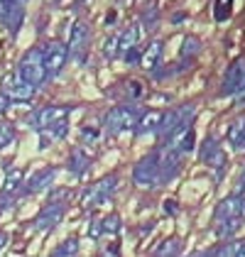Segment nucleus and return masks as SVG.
Masks as SVG:
<instances>
[{"label": "nucleus", "mask_w": 245, "mask_h": 257, "mask_svg": "<svg viewBox=\"0 0 245 257\" xmlns=\"http://www.w3.org/2000/svg\"><path fill=\"white\" fill-rule=\"evenodd\" d=\"M18 76H22L25 81H30L32 86H42L47 79L44 71V61H42V49H30L18 64Z\"/></svg>", "instance_id": "obj_1"}, {"label": "nucleus", "mask_w": 245, "mask_h": 257, "mask_svg": "<svg viewBox=\"0 0 245 257\" xmlns=\"http://www.w3.org/2000/svg\"><path fill=\"white\" fill-rule=\"evenodd\" d=\"M133 181L143 189H152V186L160 184V152H152L135 164Z\"/></svg>", "instance_id": "obj_2"}, {"label": "nucleus", "mask_w": 245, "mask_h": 257, "mask_svg": "<svg viewBox=\"0 0 245 257\" xmlns=\"http://www.w3.org/2000/svg\"><path fill=\"white\" fill-rule=\"evenodd\" d=\"M66 59H69V49H66V44H61V42H49V44L42 49V61H44L47 76H57L61 69H64Z\"/></svg>", "instance_id": "obj_3"}, {"label": "nucleus", "mask_w": 245, "mask_h": 257, "mask_svg": "<svg viewBox=\"0 0 245 257\" xmlns=\"http://www.w3.org/2000/svg\"><path fill=\"white\" fill-rule=\"evenodd\" d=\"M135 122H138V115H135V110H133V108L115 105V108L105 115V133L115 135V133H120V130H130V127H135Z\"/></svg>", "instance_id": "obj_4"}, {"label": "nucleus", "mask_w": 245, "mask_h": 257, "mask_svg": "<svg viewBox=\"0 0 245 257\" xmlns=\"http://www.w3.org/2000/svg\"><path fill=\"white\" fill-rule=\"evenodd\" d=\"M35 88H37V86H32L30 81H25L22 76H5V79H3V93H8L10 100H20V103L32 100Z\"/></svg>", "instance_id": "obj_5"}, {"label": "nucleus", "mask_w": 245, "mask_h": 257, "mask_svg": "<svg viewBox=\"0 0 245 257\" xmlns=\"http://www.w3.org/2000/svg\"><path fill=\"white\" fill-rule=\"evenodd\" d=\"M69 118V105H47L35 115V125L37 130H49L54 125H59Z\"/></svg>", "instance_id": "obj_6"}, {"label": "nucleus", "mask_w": 245, "mask_h": 257, "mask_svg": "<svg viewBox=\"0 0 245 257\" xmlns=\"http://www.w3.org/2000/svg\"><path fill=\"white\" fill-rule=\"evenodd\" d=\"M243 88H245V61H235V64L225 71L221 93H223V96H238Z\"/></svg>", "instance_id": "obj_7"}, {"label": "nucleus", "mask_w": 245, "mask_h": 257, "mask_svg": "<svg viewBox=\"0 0 245 257\" xmlns=\"http://www.w3.org/2000/svg\"><path fill=\"white\" fill-rule=\"evenodd\" d=\"M115 181H118V179L113 177V174H110V177H105V179H101L98 184H93V186H91V189L83 194L81 203H83V206H88V208H91V206H96V203H103V198L113 194V189H115Z\"/></svg>", "instance_id": "obj_8"}, {"label": "nucleus", "mask_w": 245, "mask_h": 257, "mask_svg": "<svg viewBox=\"0 0 245 257\" xmlns=\"http://www.w3.org/2000/svg\"><path fill=\"white\" fill-rule=\"evenodd\" d=\"M201 162L208 164V167H213L216 174L221 177V172L225 169V152L218 147L216 140H206V145L201 147Z\"/></svg>", "instance_id": "obj_9"}, {"label": "nucleus", "mask_w": 245, "mask_h": 257, "mask_svg": "<svg viewBox=\"0 0 245 257\" xmlns=\"http://www.w3.org/2000/svg\"><path fill=\"white\" fill-rule=\"evenodd\" d=\"M191 115H194V105H182V108H174V110L164 113V115H162V125H160V133L169 135V133H172L179 122L191 120Z\"/></svg>", "instance_id": "obj_10"}, {"label": "nucleus", "mask_w": 245, "mask_h": 257, "mask_svg": "<svg viewBox=\"0 0 245 257\" xmlns=\"http://www.w3.org/2000/svg\"><path fill=\"white\" fill-rule=\"evenodd\" d=\"M61 216H64V206L61 203H57V201H52L44 211H42L40 216H37V220H35V228L37 230H52L57 223L61 220Z\"/></svg>", "instance_id": "obj_11"}, {"label": "nucleus", "mask_w": 245, "mask_h": 257, "mask_svg": "<svg viewBox=\"0 0 245 257\" xmlns=\"http://www.w3.org/2000/svg\"><path fill=\"white\" fill-rule=\"evenodd\" d=\"M54 177H57V169H40V172H35L32 177L27 179V184H25V191L27 194H40V191H44V189H49V184L54 181Z\"/></svg>", "instance_id": "obj_12"}, {"label": "nucleus", "mask_w": 245, "mask_h": 257, "mask_svg": "<svg viewBox=\"0 0 245 257\" xmlns=\"http://www.w3.org/2000/svg\"><path fill=\"white\" fill-rule=\"evenodd\" d=\"M86 42H88V25L79 20L74 27H71V37H69V44H66L69 54H71V57L81 54L83 47H86Z\"/></svg>", "instance_id": "obj_13"}, {"label": "nucleus", "mask_w": 245, "mask_h": 257, "mask_svg": "<svg viewBox=\"0 0 245 257\" xmlns=\"http://www.w3.org/2000/svg\"><path fill=\"white\" fill-rule=\"evenodd\" d=\"M162 110H147L143 113L138 122H135V130L140 133V135H150V133H155V130H160V125H162Z\"/></svg>", "instance_id": "obj_14"}, {"label": "nucleus", "mask_w": 245, "mask_h": 257, "mask_svg": "<svg viewBox=\"0 0 245 257\" xmlns=\"http://www.w3.org/2000/svg\"><path fill=\"white\" fill-rule=\"evenodd\" d=\"M240 213H243V198L238 196V194L223 198V201L218 203V208H216V218H218V220H221V218H235V216H240Z\"/></svg>", "instance_id": "obj_15"}, {"label": "nucleus", "mask_w": 245, "mask_h": 257, "mask_svg": "<svg viewBox=\"0 0 245 257\" xmlns=\"http://www.w3.org/2000/svg\"><path fill=\"white\" fill-rule=\"evenodd\" d=\"M138 40H140V27H138V25L128 27L125 32L118 35V52L125 57L130 49H135V47H138Z\"/></svg>", "instance_id": "obj_16"}, {"label": "nucleus", "mask_w": 245, "mask_h": 257, "mask_svg": "<svg viewBox=\"0 0 245 257\" xmlns=\"http://www.w3.org/2000/svg\"><path fill=\"white\" fill-rule=\"evenodd\" d=\"M160 57H162V42H160V40L150 42V44L145 47L143 59H140V64H143V69H145V71H152V69L157 66V61H160Z\"/></svg>", "instance_id": "obj_17"}, {"label": "nucleus", "mask_w": 245, "mask_h": 257, "mask_svg": "<svg viewBox=\"0 0 245 257\" xmlns=\"http://www.w3.org/2000/svg\"><path fill=\"white\" fill-rule=\"evenodd\" d=\"M22 184H25V174H22V169H10V172H8V177H5V184H3V194H8V196L18 194V191L22 189Z\"/></svg>", "instance_id": "obj_18"}, {"label": "nucleus", "mask_w": 245, "mask_h": 257, "mask_svg": "<svg viewBox=\"0 0 245 257\" xmlns=\"http://www.w3.org/2000/svg\"><path fill=\"white\" fill-rule=\"evenodd\" d=\"M243 140H245V115H240V118L233 120L230 127H228V142L238 150L243 145Z\"/></svg>", "instance_id": "obj_19"}, {"label": "nucleus", "mask_w": 245, "mask_h": 257, "mask_svg": "<svg viewBox=\"0 0 245 257\" xmlns=\"http://www.w3.org/2000/svg\"><path fill=\"white\" fill-rule=\"evenodd\" d=\"M240 223H243V218L235 216V218H221V223H218V228H216V235L218 237H230L238 228H240Z\"/></svg>", "instance_id": "obj_20"}, {"label": "nucleus", "mask_w": 245, "mask_h": 257, "mask_svg": "<svg viewBox=\"0 0 245 257\" xmlns=\"http://www.w3.org/2000/svg\"><path fill=\"white\" fill-rule=\"evenodd\" d=\"M152 252H155V255H179V252H182V245H179L177 237H169V240H162Z\"/></svg>", "instance_id": "obj_21"}, {"label": "nucleus", "mask_w": 245, "mask_h": 257, "mask_svg": "<svg viewBox=\"0 0 245 257\" xmlns=\"http://www.w3.org/2000/svg\"><path fill=\"white\" fill-rule=\"evenodd\" d=\"M213 255H225V257H245V240L238 242H228L223 247H218Z\"/></svg>", "instance_id": "obj_22"}, {"label": "nucleus", "mask_w": 245, "mask_h": 257, "mask_svg": "<svg viewBox=\"0 0 245 257\" xmlns=\"http://www.w3.org/2000/svg\"><path fill=\"white\" fill-rule=\"evenodd\" d=\"M88 162H91V159L86 157V152H83V150H76V152L71 155V164H69V169H71L74 174H81V172L88 169Z\"/></svg>", "instance_id": "obj_23"}, {"label": "nucleus", "mask_w": 245, "mask_h": 257, "mask_svg": "<svg viewBox=\"0 0 245 257\" xmlns=\"http://www.w3.org/2000/svg\"><path fill=\"white\" fill-rule=\"evenodd\" d=\"M201 52V42L196 40V37H186L182 44V57L184 59H189V57H196Z\"/></svg>", "instance_id": "obj_24"}, {"label": "nucleus", "mask_w": 245, "mask_h": 257, "mask_svg": "<svg viewBox=\"0 0 245 257\" xmlns=\"http://www.w3.org/2000/svg\"><path fill=\"white\" fill-rule=\"evenodd\" d=\"M13 140H15V127L10 122H0V150L13 145Z\"/></svg>", "instance_id": "obj_25"}, {"label": "nucleus", "mask_w": 245, "mask_h": 257, "mask_svg": "<svg viewBox=\"0 0 245 257\" xmlns=\"http://www.w3.org/2000/svg\"><path fill=\"white\" fill-rule=\"evenodd\" d=\"M79 252V242L74 240V237H69V240H64V245H59L57 250H54V255L61 257V255H76Z\"/></svg>", "instance_id": "obj_26"}, {"label": "nucleus", "mask_w": 245, "mask_h": 257, "mask_svg": "<svg viewBox=\"0 0 245 257\" xmlns=\"http://www.w3.org/2000/svg\"><path fill=\"white\" fill-rule=\"evenodd\" d=\"M101 225H103V233H118L120 230V218L115 216V213L113 216H105L101 220Z\"/></svg>", "instance_id": "obj_27"}, {"label": "nucleus", "mask_w": 245, "mask_h": 257, "mask_svg": "<svg viewBox=\"0 0 245 257\" xmlns=\"http://www.w3.org/2000/svg\"><path fill=\"white\" fill-rule=\"evenodd\" d=\"M18 5H20V0H0V20L8 22L10 13H13Z\"/></svg>", "instance_id": "obj_28"}, {"label": "nucleus", "mask_w": 245, "mask_h": 257, "mask_svg": "<svg viewBox=\"0 0 245 257\" xmlns=\"http://www.w3.org/2000/svg\"><path fill=\"white\" fill-rule=\"evenodd\" d=\"M118 54V37H110V40L103 42V57L105 59H113Z\"/></svg>", "instance_id": "obj_29"}, {"label": "nucleus", "mask_w": 245, "mask_h": 257, "mask_svg": "<svg viewBox=\"0 0 245 257\" xmlns=\"http://www.w3.org/2000/svg\"><path fill=\"white\" fill-rule=\"evenodd\" d=\"M230 18V0H218L216 5V20H228Z\"/></svg>", "instance_id": "obj_30"}, {"label": "nucleus", "mask_w": 245, "mask_h": 257, "mask_svg": "<svg viewBox=\"0 0 245 257\" xmlns=\"http://www.w3.org/2000/svg\"><path fill=\"white\" fill-rule=\"evenodd\" d=\"M128 93H130L133 98H143L145 96V86L140 83V81H130V83H128Z\"/></svg>", "instance_id": "obj_31"}, {"label": "nucleus", "mask_w": 245, "mask_h": 257, "mask_svg": "<svg viewBox=\"0 0 245 257\" xmlns=\"http://www.w3.org/2000/svg\"><path fill=\"white\" fill-rule=\"evenodd\" d=\"M101 233H103L101 220H93V223H91V230H88V235H91V237H98Z\"/></svg>", "instance_id": "obj_32"}, {"label": "nucleus", "mask_w": 245, "mask_h": 257, "mask_svg": "<svg viewBox=\"0 0 245 257\" xmlns=\"http://www.w3.org/2000/svg\"><path fill=\"white\" fill-rule=\"evenodd\" d=\"M8 105H10L8 93H3V91H0V113H5V110H8Z\"/></svg>", "instance_id": "obj_33"}, {"label": "nucleus", "mask_w": 245, "mask_h": 257, "mask_svg": "<svg viewBox=\"0 0 245 257\" xmlns=\"http://www.w3.org/2000/svg\"><path fill=\"white\" fill-rule=\"evenodd\" d=\"M164 208H167V213H177V203L174 201H164Z\"/></svg>", "instance_id": "obj_34"}, {"label": "nucleus", "mask_w": 245, "mask_h": 257, "mask_svg": "<svg viewBox=\"0 0 245 257\" xmlns=\"http://www.w3.org/2000/svg\"><path fill=\"white\" fill-rule=\"evenodd\" d=\"M8 240H10V237H8V233H0V250L8 245Z\"/></svg>", "instance_id": "obj_35"}, {"label": "nucleus", "mask_w": 245, "mask_h": 257, "mask_svg": "<svg viewBox=\"0 0 245 257\" xmlns=\"http://www.w3.org/2000/svg\"><path fill=\"white\" fill-rule=\"evenodd\" d=\"M238 196L245 201V179H243V184H240V191H238Z\"/></svg>", "instance_id": "obj_36"}, {"label": "nucleus", "mask_w": 245, "mask_h": 257, "mask_svg": "<svg viewBox=\"0 0 245 257\" xmlns=\"http://www.w3.org/2000/svg\"><path fill=\"white\" fill-rule=\"evenodd\" d=\"M238 152H245V140H243V145H240V147H238Z\"/></svg>", "instance_id": "obj_37"}, {"label": "nucleus", "mask_w": 245, "mask_h": 257, "mask_svg": "<svg viewBox=\"0 0 245 257\" xmlns=\"http://www.w3.org/2000/svg\"><path fill=\"white\" fill-rule=\"evenodd\" d=\"M243 179H245V167H243Z\"/></svg>", "instance_id": "obj_38"}]
</instances>
